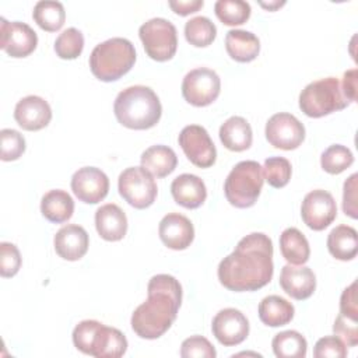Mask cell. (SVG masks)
Here are the masks:
<instances>
[{"label": "cell", "instance_id": "obj_1", "mask_svg": "<svg viewBox=\"0 0 358 358\" xmlns=\"http://www.w3.org/2000/svg\"><path fill=\"white\" fill-rule=\"evenodd\" d=\"M273 273V242L263 232L243 236L218 264L220 282L234 292L257 291L271 281Z\"/></svg>", "mask_w": 358, "mask_h": 358}, {"label": "cell", "instance_id": "obj_43", "mask_svg": "<svg viewBox=\"0 0 358 358\" xmlns=\"http://www.w3.org/2000/svg\"><path fill=\"white\" fill-rule=\"evenodd\" d=\"M340 313L358 320V302H357V281L347 287L340 298Z\"/></svg>", "mask_w": 358, "mask_h": 358}, {"label": "cell", "instance_id": "obj_10", "mask_svg": "<svg viewBox=\"0 0 358 358\" xmlns=\"http://www.w3.org/2000/svg\"><path fill=\"white\" fill-rule=\"evenodd\" d=\"M221 91L218 74L207 67L190 70L182 83V95L193 106H207L213 103Z\"/></svg>", "mask_w": 358, "mask_h": 358}, {"label": "cell", "instance_id": "obj_39", "mask_svg": "<svg viewBox=\"0 0 358 358\" xmlns=\"http://www.w3.org/2000/svg\"><path fill=\"white\" fill-rule=\"evenodd\" d=\"M21 267V255L18 248L10 242L0 243V274L1 277H13Z\"/></svg>", "mask_w": 358, "mask_h": 358}, {"label": "cell", "instance_id": "obj_44", "mask_svg": "<svg viewBox=\"0 0 358 358\" xmlns=\"http://www.w3.org/2000/svg\"><path fill=\"white\" fill-rule=\"evenodd\" d=\"M168 4L175 14L185 17L199 11L203 7L204 1L203 0H171Z\"/></svg>", "mask_w": 358, "mask_h": 358}, {"label": "cell", "instance_id": "obj_33", "mask_svg": "<svg viewBox=\"0 0 358 358\" xmlns=\"http://www.w3.org/2000/svg\"><path fill=\"white\" fill-rule=\"evenodd\" d=\"M218 20L229 27L242 25L250 17V4L243 0H218L214 4Z\"/></svg>", "mask_w": 358, "mask_h": 358}, {"label": "cell", "instance_id": "obj_21", "mask_svg": "<svg viewBox=\"0 0 358 358\" xmlns=\"http://www.w3.org/2000/svg\"><path fill=\"white\" fill-rule=\"evenodd\" d=\"M95 228L99 236L109 242L124 238L127 232V218L124 211L113 203L101 206L95 213Z\"/></svg>", "mask_w": 358, "mask_h": 358}, {"label": "cell", "instance_id": "obj_8", "mask_svg": "<svg viewBox=\"0 0 358 358\" xmlns=\"http://www.w3.org/2000/svg\"><path fill=\"white\" fill-rule=\"evenodd\" d=\"M145 53L157 62L171 60L178 49V34L175 25L165 18H151L138 29Z\"/></svg>", "mask_w": 358, "mask_h": 358}, {"label": "cell", "instance_id": "obj_9", "mask_svg": "<svg viewBox=\"0 0 358 358\" xmlns=\"http://www.w3.org/2000/svg\"><path fill=\"white\" fill-rule=\"evenodd\" d=\"M119 194L131 207L143 210L150 207L157 199V183L152 175L143 166L126 168L117 180Z\"/></svg>", "mask_w": 358, "mask_h": 358}, {"label": "cell", "instance_id": "obj_38", "mask_svg": "<svg viewBox=\"0 0 358 358\" xmlns=\"http://www.w3.org/2000/svg\"><path fill=\"white\" fill-rule=\"evenodd\" d=\"M180 357L183 358H215L214 345L203 336H192L182 343Z\"/></svg>", "mask_w": 358, "mask_h": 358}, {"label": "cell", "instance_id": "obj_7", "mask_svg": "<svg viewBox=\"0 0 358 358\" xmlns=\"http://www.w3.org/2000/svg\"><path fill=\"white\" fill-rule=\"evenodd\" d=\"M351 102L344 96L341 83L326 77L308 84L299 94V108L309 117H322L347 108Z\"/></svg>", "mask_w": 358, "mask_h": 358}, {"label": "cell", "instance_id": "obj_42", "mask_svg": "<svg viewBox=\"0 0 358 358\" xmlns=\"http://www.w3.org/2000/svg\"><path fill=\"white\" fill-rule=\"evenodd\" d=\"M357 179L358 175L352 173L345 182H344V192H343V211L345 215L351 218L358 217L357 210Z\"/></svg>", "mask_w": 358, "mask_h": 358}, {"label": "cell", "instance_id": "obj_18", "mask_svg": "<svg viewBox=\"0 0 358 358\" xmlns=\"http://www.w3.org/2000/svg\"><path fill=\"white\" fill-rule=\"evenodd\" d=\"M158 234L162 243L173 250L187 249L194 239L192 221L179 213L166 214L159 222Z\"/></svg>", "mask_w": 358, "mask_h": 358}, {"label": "cell", "instance_id": "obj_23", "mask_svg": "<svg viewBox=\"0 0 358 358\" xmlns=\"http://www.w3.org/2000/svg\"><path fill=\"white\" fill-rule=\"evenodd\" d=\"M220 140L229 151H245L252 145V127L245 117L231 116L220 127Z\"/></svg>", "mask_w": 358, "mask_h": 358}, {"label": "cell", "instance_id": "obj_24", "mask_svg": "<svg viewBox=\"0 0 358 358\" xmlns=\"http://www.w3.org/2000/svg\"><path fill=\"white\" fill-rule=\"evenodd\" d=\"M225 49L234 60L248 63L257 57L260 52V41L249 31L231 29L225 35Z\"/></svg>", "mask_w": 358, "mask_h": 358}, {"label": "cell", "instance_id": "obj_46", "mask_svg": "<svg viewBox=\"0 0 358 358\" xmlns=\"http://www.w3.org/2000/svg\"><path fill=\"white\" fill-rule=\"evenodd\" d=\"M284 4H285V1H271V3H263V1H260V6L264 7V8H267L268 11H274V10L280 8V7L284 6Z\"/></svg>", "mask_w": 358, "mask_h": 358}, {"label": "cell", "instance_id": "obj_34", "mask_svg": "<svg viewBox=\"0 0 358 358\" xmlns=\"http://www.w3.org/2000/svg\"><path fill=\"white\" fill-rule=\"evenodd\" d=\"M354 162V155L350 148L341 144H333L327 147L320 157V165L324 172L330 175H338L350 168Z\"/></svg>", "mask_w": 358, "mask_h": 358}, {"label": "cell", "instance_id": "obj_14", "mask_svg": "<svg viewBox=\"0 0 358 358\" xmlns=\"http://www.w3.org/2000/svg\"><path fill=\"white\" fill-rule=\"evenodd\" d=\"M1 42L0 48L11 57H27L38 45L36 32L25 22L13 21L8 22L6 18H0Z\"/></svg>", "mask_w": 358, "mask_h": 358}, {"label": "cell", "instance_id": "obj_3", "mask_svg": "<svg viewBox=\"0 0 358 358\" xmlns=\"http://www.w3.org/2000/svg\"><path fill=\"white\" fill-rule=\"evenodd\" d=\"M117 122L133 130L154 127L162 115L158 95L145 85H133L120 91L113 103Z\"/></svg>", "mask_w": 358, "mask_h": 358}, {"label": "cell", "instance_id": "obj_22", "mask_svg": "<svg viewBox=\"0 0 358 358\" xmlns=\"http://www.w3.org/2000/svg\"><path fill=\"white\" fill-rule=\"evenodd\" d=\"M171 193L173 200L185 208L200 207L207 197V189L204 182L192 173H182L172 180Z\"/></svg>", "mask_w": 358, "mask_h": 358}, {"label": "cell", "instance_id": "obj_37", "mask_svg": "<svg viewBox=\"0 0 358 358\" xmlns=\"http://www.w3.org/2000/svg\"><path fill=\"white\" fill-rule=\"evenodd\" d=\"M1 140V161H15L25 151V140L22 134L13 129H3L0 131Z\"/></svg>", "mask_w": 358, "mask_h": 358}, {"label": "cell", "instance_id": "obj_45", "mask_svg": "<svg viewBox=\"0 0 358 358\" xmlns=\"http://www.w3.org/2000/svg\"><path fill=\"white\" fill-rule=\"evenodd\" d=\"M341 88L344 96L350 102H354L357 99V69H351L344 73Z\"/></svg>", "mask_w": 358, "mask_h": 358}, {"label": "cell", "instance_id": "obj_20", "mask_svg": "<svg viewBox=\"0 0 358 358\" xmlns=\"http://www.w3.org/2000/svg\"><path fill=\"white\" fill-rule=\"evenodd\" d=\"M280 285L291 298L303 301L315 292L316 277L309 267H294L287 264L281 268Z\"/></svg>", "mask_w": 358, "mask_h": 358}, {"label": "cell", "instance_id": "obj_41", "mask_svg": "<svg viewBox=\"0 0 358 358\" xmlns=\"http://www.w3.org/2000/svg\"><path fill=\"white\" fill-rule=\"evenodd\" d=\"M333 330L337 337H340L345 345L355 347L358 344V324L357 319L348 317L343 313H338L333 324Z\"/></svg>", "mask_w": 358, "mask_h": 358}, {"label": "cell", "instance_id": "obj_2", "mask_svg": "<svg viewBox=\"0 0 358 358\" xmlns=\"http://www.w3.org/2000/svg\"><path fill=\"white\" fill-rule=\"evenodd\" d=\"M148 298L131 315L133 331L145 340L165 334L178 316L182 303V285L169 274L151 277L147 285Z\"/></svg>", "mask_w": 358, "mask_h": 358}, {"label": "cell", "instance_id": "obj_16", "mask_svg": "<svg viewBox=\"0 0 358 358\" xmlns=\"http://www.w3.org/2000/svg\"><path fill=\"white\" fill-rule=\"evenodd\" d=\"M211 330L220 344L232 347L246 340L249 334V322L241 310L225 308L214 316Z\"/></svg>", "mask_w": 358, "mask_h": 358}, {"label": "cell", "instance_id": "obj_40", "mask_svg": "<svg viewBox=\"0 0 358 358\" xmlns=\"http://www.w3.org/2000/svg\"><path fill=\"white\" fill-rule=\"evenodd\" d=\"M313 355L316 358H344L347 357V345L337 336H326L316 341Z\"/></svg>", "mask_w": 358, "mask_h": 358}, {"label": "cell", "instance_id": "obj_17", "mask_svg": "<svg viewBox=\"0 0 358 358\" xmlns=\"http://www.w3.org/2000/svg\"><path fill=\"white\" fill-rule=\"evenodd\" d=\"M14 119L24 130L38 131L49 124L52 119V109L43 98L38 95H28L17 102Z\"/></svg>", "mask_w": 358, "mask_h": 358}, {"label": "cell", "instance_id": "obj_36", "mask_svg": "<svg viewBox=\"0 0 358 358\" xmlns=\"http://www.w3.org/2000/svg\"><path fill=\"white\" fill-rule=\"evenodd\" d=\"M291 173V162L284 157H270L264 161L263 176L271 187L280 189L288 185Z\"/></svg>", "mask_w": 358, "mask_h": 358}, {"label": "cell", "instance_id": "obj_4", "mask_svg": "<svg viewBox=\"0 0 358 358\" xmlns=\"http://www.w3.org/2000/svg\"><path fill=\"white\" fill-rule=\"evenodd\" d=\"M73 344L83 354L95 358H119L127 350L124 334L98 320H83L73 330Z\"/></svg>", "mask_w": 358, "mask_h": 358}, {"label": "cell", "instance_id": "obj_35", "mask_svg": "<svg viewBox=\"0 0 358 358\" xmlns=\"http://www.w3.org/2000/svg\"><path fill=\"white\" fill-rule=\"evenodd\" d=\"M84 49L83 32L77 28L64 29L55 41V52L60 59L73 60L77 59Z\"/></svg>", "mask_w": 358, "mask_h": 358}, {"label": "cell", "instance_id": "obj_19", "mask_svg": "<svg viewBox=\"0 0 358 358\" xmlns=\"http://www.w3.org/2000/svg\"><path fill=\"white\" fill-rule=\"evenodd\" d=\"M53 245L56 253L69 262L80 260L88 250L90 238L87 231L77 224H67L62 227L55 238Z\"/></svg>", "mask_w": 358, "mask_h": 358}, {"label": "cell", "instance_id": "obj_5", "mask_svg": "<svg viewBox=\"0 0 358 358\" xmlns=\"http://www.w3.org/2000/svg\"><path fill=\"white\" fill-rule=\"evenodd\" d=\"M134 62L133 43L126 38H110L94 48L90 56V69L98 80L110 83L129 73Z\"/></svg>", "mask_w": 358, "mask_h": 358}, {"label": "cell", "instance_id": "obj_28", "mask_svg": "<svg viewBox=\"0 0 358 358\" xmlns=\"http://www.w3.org/2000/svg\"><path fill=\"white\" fill-rule=\"evenodd\" d=\"M294 313V305L278 295H268L259 303V317L270 327L288 324L292 320Z\"/></svg>", "mask_w": 358, "mask_h": 358}, {"label": "cell", "instance_id": "obj_12", "mask_svg": "<svg viewBox=\"0 0 358 358\" xmlns=\"http://www.w3.org/2000/svg\"><path fill=\"white\" fill-rule=\"evenodd\" d=\"M266 138L274 147L285 151L298 148L305 140L303 124L291 113L280 112L266 123Z\"/></svg>", "mask_w": 358, "mask_h": 358}, {"label": "cell", "instance_id": "obj_26", "mask_svg": "<svg viewBox=\"0 0 358 358\" xmlns=\"http://www.w3.org/2000/svg\"><path fill=\"white\" fill-rule=\"evenodd\" d=\"M41 213L48 221L62 224L71 218L74 213V201L71 196L62 189L49 190L41 200Z\"/></svg>", "mask_w": 358, "mask_h": 358}, {"label": "cell", "instance_id": "obj_13", "mask_svg": "<svg viewBox=\"0 0 358 358\" xmlns=\"http://www.w3.org/2000/svg\"><path fill=\"white\" fill-rule=\"evenodd\" d=\"M302 221L313 231H323L337 217V206L331 193L323 189L309 192L301 206Z\"/></svg>", "mask_w": 358, "mask_h": 358}, {"label": "cell", "instance_id": "obj_25", "mask_svg": "<svg viewBox=\"0 0 358 358\" xmlns=\"http://www.w3.org/2000/svg\"><path fill=\"white\" fill-rule=\"evenodd\" d=\"M141 166L155 178H165L172 173L178 165V157L175 151L162 144L151 145L140 158Z\"/></svg>", "mask_w": 358, "mask_h": 358}, {"label": "cell", "instance_id": "obj_30", "mask_svg": "<svg viewBox=\"0 0 358 358\" xmlns=\"http://www.w3.org/2000/svg\"><path fill=\"white\" fill-rule=\"evenodd\" d=\"M271 347L274 355L278 358H303L306 357L308 343L301 333L285 330L274 336Z\"/></svg>", "mask_w": 358, "mask_h": 358}, {"label": "cell", "instance_id": "obj_6", "mask_svg": "<svg viewBox=\"0 0 358 358\" xmlns=\"http://www.w3.org/2000/svg\"><path fill=\"white\" fill-rule=\"evenodd\" d=\"M264 182L263 166L256 161H241L228 173L224 193L231 206L236 208L252 207L262 192Z\"/></svg>", "mask_w": 358, "mask_h": 358}, {"label": "cell", "instance_id": "obj_29", "mask_svg": "<svg viewBox=\"0 0 358 358\" xmlns=\"http://www.w3.org/2000/svg\"><path fill=\"white\" fill-rule=\"evenodd\" d=\"M280 250L282 257L295 266L305 264L309 260L310 248L305 235L296 228H287L280 235Z\"/></svg>", "mask_w": 358, "mask_h": 358}, {"label": "cell", "instance_id": "obj_15", "mask_svg": "<svg viewBox=\"0 0 358 358\" xmlns=\"http://www.w3.org/2000/svg\"><path fill=\"white\" fill-rule=\"evenodd\" d=\"M71 190L76 197L87 204L102 201L109 192V179L103 171L95 166H84L74 172Z\"/></svg>", "mask_w": 358, "mask_h": 358}, {"label": "cell", "instance_id": "obj_31", "mask_svg": "<svg viewBox=\"0 0 358 358\" xmlns=\"http://www.w3.org/2000/svg\"><path fill=\"white\" fill-rule=\"evenodd\" d=\"M32 17L39 28L48 32L59 31L66 21V11L60 1H38Z\"/></svg>", "mask_w": 358, "mask_h": 358}, {"label": "cell", "instance_id": "obj_32", "mask_svg": "<svg viewBox=\"0 0 358 358\" xmlns=\"http://www.w3.org/2000/svg\"><path fill=\"white\" fill-rule=\"evenodd\" d=\"M217 28L214 22L203 15L194 17L185 24V38L196 48H206L214 42Z\"/></svg>", "mask_w": 358, "mask_h": 358}, {"label": "cell", "instance_id": "obj_27", "mask_svg": "<svg viewBox=\"0 0 358 358\" xmlns=\"http://www.w3.org/2000/svg\"><path fill=\"white\" fill-rule=\"evenodd\" d=\"M327 249L337 260H352L358 252V235L350 225L333 228L327 236Z\"/></svg>", "mask_w": 358, "mask_h": 358}, {"label": "cell", "instance_id": "obj_11", "mask_svg": "<svg viewBox=\"0 0 358 358\" xmlns=\"http://www.w3.org/2000/svg\"><path fill=\"white\" fill-rule=\"evenodd\" d=\"M179 145L187 159L199 168H210L217 159L215 145L208 131L199 124H189L179 133Z\"/></svg>", "mask_w": 358, "mask_h": 358}]
</instances>
